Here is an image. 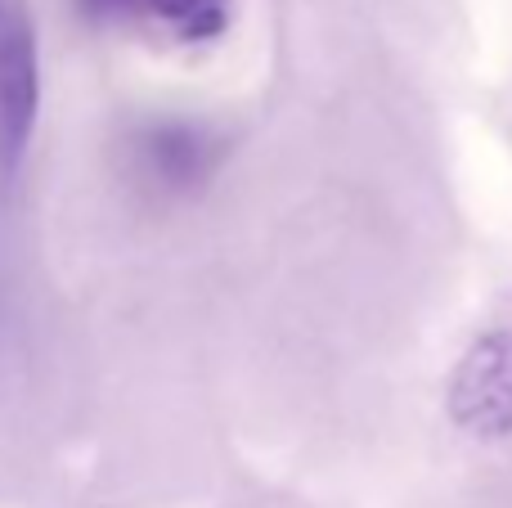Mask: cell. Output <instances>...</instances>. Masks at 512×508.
I'll use <instances>...</instances> for the list:
<instances>
[{"label":"cell","instance_id":"1","mask_svg":"<svg viewBox=\"0 0 512 508\" xmlns=\"http://www.w3.org/2000/svg\"><path fill=\"white\" fill-rule=\"evenodd\" d=\"M36 27L27 0H0V176H14L36 126Z\"/></svg>","mask_w":512,"mask_h":508},{"label":"cell","instance_id":"2","mask_svg":"<svg viewBox=\"0 0 512 508\" xmlns=\"http://www.w3.org/2000/svg\"><path fill=\"white\" fill-rule=\"evenodd\" d=\"M450 414L472 437L512 432V333H486L459 360L450 383Z\"/></svg>","mask_w":512,"mask_h":508},{"label":"cell","instance_id":"3","mask_svg":"<svg viewBox=\"0 0 512 508\" xmlns=\"http://www.w3.org/2000/svg\"><path fill=\"white\" fill-rule=\"evenodd\" d=\"M77 9L95 23H140L194 45L230 27L234 0H77Z\"/></svg>","mask_w":512,"mask_h":508},{"label":"cell","instance_id":"4","mask_svg":"<svg viewBox=\"0 0 512 508\" xmlns=\"http://www.w3.org/2000/svg\"><path fill=\"white\" fill-rule=\"evenodd\" d=\"M144 167L158 185L180 189V185H198L203 171H212V149H207V135L194 131L185 122H162L153 126L140 140Z\"/></svg>","mask_w":512,"mask_h":508}]
</instances>
